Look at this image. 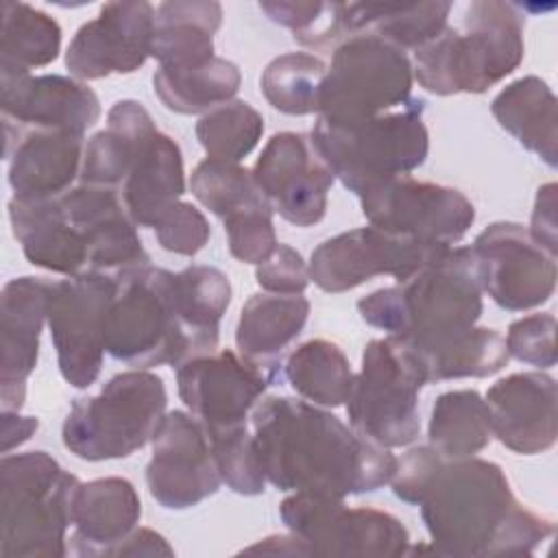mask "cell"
I'll list each match as a JSON object with an SVG mask.
<instances>
[{
	"label": "cell",
	"mask_w": 558,
	"mask_h": 558,
	"mask_svg": "<svg viewBox=\"0 0 558 558\" xmlns=\"http://www.w3.org/2000/svg\"><path fill=\"white\" fill-rule=\"evenodd\" d=\"M390 484L397 499L421 508L440 556H530L554 534V521L523 506L504 469L484 458L445 460L429 445L412 447Z\"/></svg>",
	"instance_id": "1"
},
{
	"label": "cell",
	"mask_w": 558,
	"mask_h": 558,
	"mask_svg": "<svg viewBox=\"0 0 558 558\" xmlns=\"http://www.w3.org/2000/svg\"><path fill=\"white\" fill-rule=\"evenodd\" d=\"M251 425L266 482L286 493L344 499L384 488L397 469L390 449L303 399L264 397Z\"/></svg>",
	"instance_id": "2"
},
{
	"label": "cell",
	"mask_w": 558,
	"mask_h": 558,
	"mask_svg": "<svg viewBox=\"0 0 558 558\" xmlns=\"http://www.w3.org/2000/svg\"><path fill=\"white\" fill-rule=\"evenodd\" d=\"M482 294L473 248L451 246L405 281L362 296L357 312L371 327L403 340L423 364L477 327Z\"/></svg>",
	"instance_id": "3"
},
{
	"label": "cell",
	"mask_w": 558,
	"mask_h": 558,
	"mask_svg": "<svg viewBox=\"0 0 558 558\" xmlns=\"http://www.w3.org/2000/svg\"><path fill=\"white\" fill-rule=\"evenodd\" d=\"M116 277L105 331V351L113 360L135 368H174L218 349L220 336L201 331L187 318L177 272L146 264Z\"/></svg>",
	"instance_id": "4"
},
{
	"label": "cell",
	"mask_w": 558,
	"mask_h": 558,
	"mask_svg": "<svg viewBox=\"0 0 558 558\" xmlns=\"http://www.w3.org/2000/svg\"><path fill=\"white\" fill-rule=\"evenodd\" d=\"M523 28L525 20L514 4L475 0L460 26L447 24L414 50V78L436 96L484 94L521 65Z\"/></svg>",
	"instance_id": "5"
},
{
	"label": "cell",
	"mask_w": 558,
	"mask_h": 558,
	"mask_svg": "<svg viewBox=\"0 0 558 558\" xmlns=\"http://www.w3.org/2000/svg\"><path fill=\"white\" fill-rule=\"evenodd\" d=\"M81 480L46 451L0 462V556L63 558Z\"/></svg>",
	"instance_id": "6"
},
{
	"label": "cell",
	"mask_w": 558,
	"mask_h": 558,
	"mask_svg": "<svg viewBox=\"0 0 558 558\" xmlns=\"http://www.w3.org/2000/svg\"><path fill=\"white\" fill-rule=\"evenodd\" d=\"M425 100L410 98L399 109L355 124L318 118L310 137L333 177L355 196L373 185L421 168L429 153L423 122Z\"/></svg>",
	"instance_id": "7"
},
{
	"label": "cell",
	"mask_w": 558,
	"mask_h": 558,
	"mask_svg": "<svg viewBox=\"0 0 558 558\" xmlns=\"http://www.w3.org/2000/svg\"><path fill=\"white\" fill-rule=\"evenodd\" d=\"M163 379L146 368L113 375L98 395L74 399L61 440L87 462L129 458L146 447L166 416Z\"/></svg>",
	"instance_id": "8"
},
{
	"label": "cell",
	"mask_w": 558,
	"mask_h": 558,
	"mask_svg": "<svg viewBox=\"0 0 558 558\" xmlns=\"http://www.w3.org/2000/svg\"><path fill=\"white\" fill-rule=\"evenodd\" d=\"M425 384L423 364L403 340H371L344 403L349 425L379 447H408L421 432L418 392Z\"/></svg>",
	"instance_id": "9"
},
{
	"label": "cell",
	"mask_w": 558,
	"mask_h": 558,
	"mask_svg": "<svg viewBox=\"0 0 558 558\" xmlns=\"http://www.w3.org/2000/svg\"><path fill=\"white\" fill-rule=\"evenodd\" d=\"M412 61L405 50L377 35H355L338 44L327 65L318 118L355 124L405 105L412 96Z\"/></svg>",
	"instance_id": "10"
},
{
	"label": "cell",
	"mask_w": 558,
	"mask_h": 558,
	"mask_svg": "<svg viewBox=\"0 0 558 558\" xmlns=\"http://www.w3.org/2000/svg\"><path fill=\"white\" fill-rule=\"evenodd\" d=\"M279 517L312 556L395 558L410 549L408 527L395 514L368 506L349 508L340 497L292 493L281 501Z\"/></svg>",
	"instance_id": "11"
},
{
	"label": "cell",
	"mask_w": 558,
	"mask_h": 558,
	"mask_svg": "<svg viewBox=\"0 0 558 558\" xmlns=\"http://www.w3.org/2000/svg\"><path fill=\"white\" fill-rule=\"evenodd\" d=\"M118 277L81 272L52 281L48 329L61 377L74 388H89L102 368L107 316Z\"/></svg>",
	"instance_id": "12"
},
{
	"label": "cell",
	"mask_w": 558,
	"mask_h": 558,
	"mask_svg": "<svg viewBox=\"0 0 558 558\" xmlns=\"http://www.w3.org/2000/svg\"><path fill=\"white\" fill-rule=\"evenodd\" d=\"M449 248L368 225L323 240L310 255L307 272L323 292L340 294L379 275H392L397 283L405 281Z\"/></svg>",
	"instance_id": "13"
},
{
	"label": "cell",
	"mask_w": 558,
	"mask_h": 558,
	"mask_svg": "<svg viewBox=\"0 0 558 558\" xmlns=\"http://www.w3.org/2000/svg\"><path fill=\"white\" fill-rule=\"evenodd\" d=\"M357 198L368 225L425 244L453 246L475 222V207L460 190L410 174L373 185Z\"/></svg>",
	"instance_id": "14"
},
{
	"label": "cell",
	"mask_w": 558,
	"mask_h": 558,
	"mask_svg": "<svg viewBox=\"0 0 558 558\" xmlns=\"http://www.w3.org/2000/svg\"><path fill=\"white\" fill-rule=\"evenodd\" d=\"M277 379L281 366L257 364L231 349H216L177 366L179 397L207 429L246 425L251 410Z\"/></svg>",
	"instance_id": "15"
},
{
	"label": "cell",
	"mask_w": 558,
	"mask_h": 558,
	"mask_svg": "<svg viewBox=\"0 0 558 558\" xmlns=\"http://www.w3.org/2000/svg\"><path fill=\"white\" fill-rule=\"evenodd\" d=\"M146 464L150 497L166 510H187L218 493L222 477L205 425L183 410L166 412Z\"/></svg>",
	"instance_id": "16"
},
{
	"label": "cell",
	"mask_w": 558,
	"mask_h": 558,
	"mask_svg": "<svg viewBox=\"0 0 558 558\" xmlns=\"http://www.w3.org/2000/svg\"><path fill=\"white\" fill-rule=\"evenodd\" d=\"M473 253L484 292L508 312L547 303L556 290V255L519 222H493L477 233Z\"/></svg>",
	"instance_id": "17"
},
{
	"label": "cell",
	"mask_w": 558,
	"mask_h": 558,
	"mask_svg": "<svg viewBox=\"0 0 558 558\" xmlns=\"http://www.w3.org/2000/svg\"><path fill=\"white\" fill-rule=\"evenodd\" d=\"M253 179L272 214L294 227H314L327 214V194L336 181L305 133H275L262 148Z\"/></svg>",
	"instance_id": "18"
},
{
	"label": "cell",
	"mask_w": 558,
	"mask_h": 558,
	"mask_svg": "<svg viewBox=\"0 0 558 558\" xmlns=\"http://www.w3.org/2000/svg\"><path fill=\"white\" fill-rule=\"evenodd\" d=\"M155 7L144 0L107 2L85 22L65 52V68L76 81L131 74L150 57Z\"/></svg>",
	"instance_id": "19"
},
{
	"label": "cell",
	"mask_w": 558,
	"mask_h": 558,
	"mask_svg": "<svg viewBox=\"0 0 558 558\" xmlns=\"http://www.w3.org/2000/svg\"><path fill=\"white\" fill-rule=\"evenodd\" d=\"M57 198L85 246L89 272L118 275L150 264L118 190L81 183Z\"/></svg>",
	"instance_id": "20"
},
{
	"label": "cell",
	"mask_w": 558,
	"mask_h": 558,
	"mask_svg": "<svg viewBox=\"0 0 558 558\" xmlns=\"http://www.w3.org/2000/svg\"><path fill=\"white\" fill-rule=\"evenodd\" d=\"M52 279L15 277L2 288L0 305V405L2 412H20L26 399V381L39 360V338L48 323Z\"/></svg>",
	"instance_id": "21"
},
{
	"label": "cell",
	"mask_w": 558,
	"mask_h": 558,
	"mask_svg": "<svg viewBox=\"0 0 558 558\" xmlns=\"http://www.w3.org/2000/svg\"><path fill=\"white\" fill-rule=\"evenodd\" d=\"M493 436L521 456L543 453L558 436L556 379L541 371L512 373L486 392Z\"/></svg>",
	"instance_id": "22"
},
{
	"label": "cell",
	"mask_w": 558,
	"mask_h": 558,
	"mask_svg": "<svg viewBox=\"0 0 558 558\" xmlns=\"http://www.w3.org/2000/svg\"><path fill=\"white\" fill-rule=\"evenodd\" d=\"M2 129H54L85 135L100 120L96 92L72 76L0 78Z\"/></svg>",
	"instance_id": "23"
},
{
	"label": "cell",
	"mask_w": 558,
	"mask_h": 558,
	"mask_svg": "<svg viewBox=\"0 0 558 558\" xmlns=\"http://www.w3.org/2000/svg\"><path fill=\"white\" fill-rule=\"evenodd\" d=\"M83 135L54 129H4V159L15 198H57L81 177Z\"/></svg>",
	"instance_id": "24"
},
{
	"label": "cell",
	"mask_w": 558,
	"mask_h": 558,
	"mask_svg": "<svg viewBox=\"0 0 558 558\" xmlns=\"http://www.w3.org/2000/svg\"><path fill=\"white\" fill-rule=\"evenodd\" d=\"M120 192L131 220L148 229L185 194L181 148L155 122L137 135Z\"/></svg>",
	"instance_id": "25"
},
{
	"label": "cell",
	"mask_w": 558,
	"mask_h": 558,
	"mask_svg": "<svg viewBox=\"0 0 558 558\" xmlns=\"http://www.w3.org/2000/svg\"><path fill=\"white\" fill-rule=\"evenodd\" d=\"M142 501L124 477H98L81 482L72 514V551L76 556H111V551L137 527Z\"/></svg>",
	"instance_id": "26"
},
{
	"label": "cell",
	"mask_w": 558,
	"mask_h": 558,
	"mask_svg": "<svg viewBox=\"0 0 558 558\" xmlns=\"http://www.w3.org/2000/svg\"><path fill=\"white\" fill-rule=\"evenodd\" d=\"M222 7L214 0H170L155 11L150 57L159 68L183 70L211 61Z\"/></svg>",
	"instance_id": "27"
},
{
	"label": "cell",
	"mask_w": 558,
	"mask_h": 558,
	"mask_svg": "<svg viewBox=\"0 0 558 558\" xmlns=\"http://www.w3.org/2000/svg\"><path fill=\"white\" fill-rule=\"evenodd\" d=\"M497 124L549 168L558 163V113L551 87L530 74L506 85L490 102Z\"/></svg>",
	"instance_id": "28"
},
{
	"label": "cell",
	"mask_w": 558,
	"mask_h": 558,
	"mask_svg": "<svg viewBox=\"0 0 558 558\" xmlns=\"http://www.w3.org/2000/svg\"><path fill=\"white\" fill-rule=\"evenodd\" d=\"M307 316L310 301L303 294H251L235 327L238 353L257 364L281 366L279 355L299 338Z\"/></svg>",
	"instance_id": "29"
},
{
	"label": "cell",
	"mask_w": 558,
	"mask_h": 558,
	"mask_svg": "<svg viewBox=\"0 0 558 558\" xmlns=\"http://www.w3.org/2000/svg\"><path fill=\"white\" fill-rule=\"evenodd\" d=\"M61 26L48 13L26 2H2L0 78L26 76L59 57Z\"/></svg>",
	"instance_id": "30"
},
{
	"label": "cell",
	"mask_w": 558,
	"mask_h": 558,
	"mask_svg": "<svg viewBox=\"0 0 558 558\" xmlns=\"http://www.w3.org/2000/svg\"><path fill=\"white\" fill-rule=\"evenodd\" d=\"M240 83V68L225 57H214L198 68H159L153 74V92L159 102L168 111L181 116H205L211 109L233 100Z\"/></svg>",
	"instance_id": "31"
},
{
	"label": "cell",
	"mask_w": 558,
	"mask_h": 558,
	"mask_svg": "<svg viewBox=\"0 0 558 558\" xmlns=\"http://www.w3.org/2000/svg\"><path fill=\"white\" fill-rule=\"evenodd\" d=\"M490 438V414L477 390H449L434 401L427 425V445L440 458H471L486 449Z\"/></svg>",
	"instance_id": "32"
},
{
	"label": "cell",
	"mask_w": 558,
	"mask_h": 558,
	"mask_svg": "<svg viewBox=\"0 0 558 558\" xmlns=\"http://www.w3.org/2000/svg\"><path fill=\"white\" fill-rule=\"evenodd\" d=\"M283 375L299 397L320 408L344 405L355 377L344 351L325 338L299 344L288 355Z\"/></svg>",
	"instance_id": "33"
},
{
	"label": "cell",
	"mask_w": 558,
	"mask_h": 558,
	"mask_svg": "<svg viewBox=\"0 0 558 558\" xmlns=\"http://www.w3.org/2000/svg\"><path fill=\"white\" fill-rule=\"evenodd\" d=\"M325 72L323 59L310 52H286L264 68L259 87L272 109L286 116H310L318 113Z\"/></svg>",
	"instance_id": "34"
},
{
	"label": "cell",
	"mask_w": 558,
	"mask_h": 558,
	"mask_svg": "<svg viewBox=\"0 0 558 558\" xmlns=\"http://www.w3.org/2000/svg\"><path fill=\"white\" fill-rule=\"evenodd\" d=\"M264 133L262 113L244 100H229L196 122V140L209 159L238 163L255 150Z\"/></svg>",
	"instance_id": "35"
},
{
	"label": "cell",
	"mask_w": 558,
	"mask_h": 558,
	"mask_svg": "<svg viewBox=\"0 0 558 558\" xmlns=\"http://www.w3.org/2000/svg\"><path fill=\"white\" fill-rule=\"evenodd\" d=\"M510 355L499 331L488 327H473L464 338L442 349L423 362L427 384L460 379V377H490L508 364Z\"/></svg>",
	"instance_id": "36"
},
{
	"label": "cell",
	"mask_w": 558,
	"mask_h": 558,
	"mask_svg": "<svg viewBox=\"0 0 558 558\" xmlns=\"http://www.w3.org/2000/svg\"><path fill=\"white\" fill-rule=\"evenodd\" d=\"M190 190L192 196L220 220L264 198L251 170L242 168L240 163L218 161L209 157L194 168Z\"/></svg>",
	"instance_id": "37"
},
{
	"label": "cell",
	"mask_w": 558,
	"mask_h": 558,
	"mask_svg": "<svg viewBox=\"0 0 558 558\" xmlns=\"http://www.w3.org/2000/svg\"><path fill=\"white\" fill-rule=\"evenodd\" d=\"M207 429V427H205ZM222 484L238 495L255 497L266 490V477L257 458L255 438L246 425L207 429Z\"/></svg>",
	"instance_id": "38"
},
{
	"label": "cell",
	"mask_w": 558,
	"mask_h": 558,
	"mask_svg": "<svg viewBox=\"0 0 558 558\" xmlns=\"http://www.w3.org/2000/svg\"><path fill=\"white\" fill-rule=\"evenodd\" d=\"M225 233L229 253L244 264H262L277 248V235L272 225V209L266 198L255 201L235 214L227 216Z\"/></svg>",
	"instance_id": "39"
},
{
	"label": "cell",
	"mask_w": 558,
	"mask_h": 558,
	"mask_svg": "<svg viewBox=\"0 0 558 558\" xmlns=\"http://www.w3.org/2000/svg\"><path fill=\"white\" fill-rule=\"evenodd\" d=\"M157 244L174 255L194 257L205 248L211 235V227L203 211L187 201H177L168 207L153 227Z\"/></svg>",
	"instance_id": "40"
},
{
	"label": "cell",
	"mask_w": 558,
	"mask_h": 558,
	"mask_svg": "<svg viewBox=\"0 0 558 558\" xmlns=\"http://www.w3.org/2000/svg\"><path fill=\"white\" fill-rule=\"evenodd\" d=\"M508 355L536 366L551 368L556 364V318L549 312H538L510 323L506 333Z\"/></svg>",
	"instance_id": "41"
},
{
	"label": "cell",
	"mask_w": 558,
	"mask_h": 558,
	"mask_svg": "<svg viewBox=\"0 0 558 558\" xmlns=\"http://www.w3.org/2000/svg\"><path fill=\"white\" fill-rule=\"evenodd\" d=\"M255 281L264 292L303 294L310 283V272L301 253L279 242L272 255L255 266Z\"/></svg>",
	"instance_id": "42"
},
{
	"label": "cell",
	"mask_w": 558,
	"mask_h": 558,
	"mask_svg": "<svg viewBox=\"0 0 558 558\" xmlns=\"http://www.w3.org/2000/svg\"><path fill=\"white\" fill-rule=\"evenodd\" d=\"M556 209H558V185L545 183L536 190V198H534V209H532V218H530V235L543 246L547 248L551 255L558 253V218H556Z\"/></svg>",
	"instance_id": "43"
},
{
	"label": "cell",
	"mask_w": 558,
	"mask_h": 558,
	"mask_svg": "<svg viewBox=\"0 0 558 558\" xmlns=\"http://www.w3.org/2000/svg\"><path fill=\"white\" fill-rule=\"evenodd\" d=\"M111 556H174V549L168 541L148 527H135L113 551Z\"/></svg>",
	"instance_id": "44"
},
{
	"label": "cell",
	"mask_w": 558,
	"mask_h": 558,
	"mask_svg": "<svg viewBox=\"0 0 558 558\" xmlns=\"http://www.w3.org/2000/svg\"><path fill=\"white\" fill-rule=\"evenodd\" d=\"M39 427L35 416H20V412H2V453L24 445Z\"/></svg>",
	"instance_id": "45"
},
{
	"label": "cell",
	"mask_w": 558,
	"mask_h": 558,
	"mask_svg": "<svg viewBox=\"0 0 558 558\" xmlns=\"http://www.w3.org/2000/svg\"><path fill=\"white\" fill-rule=\"evenodd\" d=\"M246 554H279V556H312L310 547L296 536V534H275L268 538H262L259 543L244 549Z\"/></svg>",
	"instance_id": "46"
}]
</instances>
